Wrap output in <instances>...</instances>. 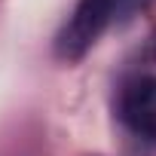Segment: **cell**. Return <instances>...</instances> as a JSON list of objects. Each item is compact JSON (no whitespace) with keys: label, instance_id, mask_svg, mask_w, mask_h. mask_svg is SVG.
Returning <instances> with one entry per match:
<instances>
[{"label":"cell","instance_id":"6da1fadb","mask_svg":"<svg viewBox=\"0 0 156 156\" xmlns=\"http://www.w3.org/2000/svg\"><path fill=\"white\" fill-rule=\"evenodd\" d=\"M138 0H80L70 16V22L64 25V31L58 34V55L61 58H80L92 49V43L122 16L129 12Z\"/></svg>","mask_w":156,"mask_h":156},{"label":"cell","instance_id":"7a4b0ae2","mask_svg":"<svg viewBox=\"0 0 156 156\" xmlns=\"http://www.w3.org/2000/svg\"><path fill=\"white\" fill-rule=\"evenodd\" d=\"M119 119L144 141H156V76H135L119 92Z\"/></svg>","mask_w":156,"mask_h":156}]
</instances>
